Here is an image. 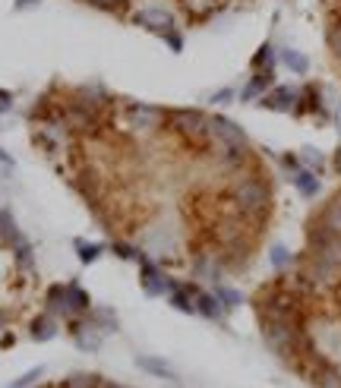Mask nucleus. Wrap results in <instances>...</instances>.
I'll list each match as a JSON object with an SVG mask.
<instances>
[{
	"label": "nucleus",
	"instance_id": "f257e3e1",
	"mask_svg": "<svg viewBox=\"0 0 341 388\" xmlns=\"http://www.w3.org/2000/svg\"><path fill=\"white\" fill-rule=\"evenodd\" d=\"M231 202H234L237 215L246 221H263L272 211V187L263 174H243L231 187Z\"/></svg>",
	"mask_w": 341,
	"mask_h": 388
},
{
	"label": "nucleus",
	"instance_id": "f03ea898",
	"mask_svg": "<svg viewBox=\"0 0 341 388\" xmlns=\"http://www.w3.org/2000/svg\"><path fill=\"white\" fill-rule=\"evenodd\" d=\"M259 325H263V338L266 344L275 350L278 357L291 360V357L300 350L303 332H300V319H278V316H259Z\"/></svg>",
	"mask_w": 341,
	"mask_h": 388
},
{
	"label": "nucleus",
	"instance_id": "7ed1b4c3",
	"mask_svg": "<svg viewBox=\"0 0 341 388\" xmlns=\"http://www.w3.org/2000/svg\"><path fill=\"white\" fill-rule=\"evenodd\" d=\"M212 117L206 111H196V108H177V111H168V127L174 133H180L184 139H190V142H206V139H212Z\"/></svg>",
	"mask_w": 341,
	"mask_h": 388
},
{
	"label": "nucleus",
	"instance_id": "20e7f679",
	"mask_svg": "<svg viewBox=\"0 0 341 388\" xmlns=\"http://www.w3.org/2000/svg\"><path fill=\"white\" fill-rule=\"evenodd\" d=\"M209 123H212V139L221 145V149L250 152V136H246V130L237 120H231V117H224V114H215Z\"/></svg>",
	"mask_w": 341,
	"mask_h": 388
},
{
	"label": "nucleus",
	"instance_id": "39448f33",
	"mask_svg": "<svg viewBox=\"0 0 341 388\" xmlns=\"http://www.w3.org/2000/svg\"><path fill=\"white\" fill-rule=\"evenodd\" d=\"M127 120L140 133H152V130L168 127V111L158 105H146V101H133V105H127Z\"/></svg>",
	"mask_w": 341,
	"mask_h": 388
},
{
	"label": "nucleus",
	"instance_id": "423d86ee",
	"mask_svg": "<svg viewBox=\"0 0 341 388\" xmlns=\"http://www.w3.org/2000/svg\"><path fill=\"white\" fill-rule=\"evenodd\" d=\"M140 278H142V290H146V297H168L171 290L177 288V281L164 275L149 256H142L140 259Z\"/></svg>",
	"mask_w": 341,
	"mask_h": 388
},
{
	"label": "nucleus",
	"instance_id": "0eeeda50",
	"mask_svg": "<svg viewBox=\"0 0 341 388\" xmlns=\"http://www.w3.org/2000/svg\"><path fill=\"white\" fill-rule=\"evenodd\" d=\"M133 23L162 38V35H168L171 28H177V16H174L168 6H146V10H140L133 16Z\"/></svg>",
	"mask_w": 341,
	"mask_h": 388
},
{
	"label": "nucleus",
	"instance_id": "6e6552de",
	"mask_svg": "<svg viewBox=\"0 0 341 388\" xmlns=\"http://www.w3.org/2000/svg\"><path fill=\"white\" fill-rule=\"evenodd\" d=\"M297 98H300V89H294V85H272V89L259 98V108L278 111V114H294Z\"/></svg>",
	"mask_w": 341,
	"mask_h": 388
},
{
	"label": "nucleus",
	"instance_id": "1a4fd4ad",
	"mask_svg": "<svg viewBox=\"0 0 341 388\" xmlns=\"http://www.w3.org/2000/svg\"><path fill=\"white\" fill-rule=\"evenodd\" d=\"M73 341L79 350H89V354H95V350L101 347V338H105V332L92 322L89 316H73Z\"/></svg>",
	"mask_w": 341,
	"mask_h": 388
},
{
	"label": "nucleus",
	"instance_id": "9d476101",
	"mask_svg": "<svg viewBox=\"0 0 341 388\" xmlns=\"http://www.w3.org/2000/svg\"><path fill=\"white\" fill-rule=\"evenodd\" d=\"M272 85H275V70H253V76L246 79V85L237 92V98H241L243 105H250V101L263 98Z\"/></svg>",
	"mask_w": 341,
	"mask_h": 388
},
{
	"label": "nucleus",
	"instance_id": "9b49d317",
	"mask_svg": "<svg viewBox=\"0 0 341 388\" xmlns=\"http://www.w3.org/2000/svg\"><path fill=\"white\" fill-rule=\"evenodd\" d=\"M224 306H221V300L215 297V290L209 294V290H196V316H202V319H209V322H221L224 319Z\"/></svg>",
	"mask_w": 341,
	"mask_h": 388
},
{
	"label": "nucleus",
	"instance_id": "f8f14e48",
	"mask_svg": "<svg viewBox=\"0 0 341 388\" xmlns=\"http://www.w3.org/2000/svg\"><path fill=\"white\" fill-rule=\"evenodd\" d=\"M294 114H319L325 117V108H322V89L316 83L303 85L300 89V98H297V111Z\"/></svg>",
	"mask_w": 341,
	"mask_h": 388
},
{
	"label": "nucleus",
	"instance_id": "ddd939ff",
	"mask_svg": "<svg viewBox=\"0 0 341 388\" xmlns=\"http://www.w3.org/2000/svg\"><path fill=\"white\" fill-rule=\"evenodd\" d=\"M291 183H294V189L303 196V199H316L319 189H322V180H319V174L310 171V167H300V171H294V174H291Z\"/></svg>",
	"mask_w": 341,
	"mask_h": 388
},
{
	"label": "nucleus",
	"instance_id": "4468645a",
	"mask_svg": "<svg viewBox=\"0 0 341 388\" xmlns=\"http://www.w3.org/2000/svg\"><path fill=\"white\" fill-rule=\"evenodd\" d=\"M45 306L51 316H73L70 313V294H67V284H51L48 294H45Z\"/></svg>",
	"mask_w": 341,
	"mask_h": 388
},
{
	"label": "nucleus",
	"instance_id": "2eb2a0df",
	"mask_svg": "<svg viewBox=\"0 0 341 388\" xmlns=\"http://www.w3.org/2000/svg\"><path fill=\"white\" fill-rule=\"evenodd\" d=\"M316 221L322 224L325 231H332V234H338L341 237V193H335L329 202H325L322 211L316 215Z\"/></svg>",
	"mask_w": 341,
	"mask_h": 388
},
{
	"label": "nucleus",
	"instance_id": "dca6fc26",
	"mask_svg": "<svg viewBox=\"0 0 341 388\" xmlns=\"http://www.w3.org/2000/svg\"><path fill=\"white\" fill-rule=\"evenodd\" d=\"M278 61H281V67L291 70L294 76H307L310 73V57L303 54V51H297V48H281Z\"/></svg>",
	"mask_w": 341,
	"mask_h": 388
},
{
	"label": "nucleus",
	"instance_id": "f3484780",
	"mask_svg": "<svg viewBox=\"0 0 341 388\" xmlns=\"http://www.w3.org/2000/svg\"><path fill=\"white\" fill-rule=\"evenodd\" d=\"M67 294H70V313H73V316H89V310H92V297L85 294L83 284H79L76 278L67 284Z\"/></svg>",
	"mask_w": 341,
	"mask_h": 388
},
{
	"label": "nucleus",
	"instance_id": "a211bd4d",
	"mask_svg": "<svg viewBox=\"0 0 341 388\" xmlns=\"http://www.w3.org/2000/svg\"><path fill=\"white\" fill-rule=\"evenodd\" d=\"M28 332H32L35 341H51V338L57 335V316H51V313H41V316L32 319Z\"/></svg>",
	"mask_w": 341,
	"mask_h": 388
},
{
	"label": "nucleus",
	"instance_id": "6ab92c4d",
	"mask_svg": "<svg viewBox=\"0 0 341 388\" xmlns=\"http://www.w3.org/2000/svg\"><path fill=\"white\" fill-rule=\"evenodd\" d=\"M0 240H4L6 246L23 240V231H19V224H16V218H13L10 209H0Z\"/></svg>",
	"mask_w": 341,
	"mask_h": 388
},
{
	"label": "nucleus",
	"instance_id": "aec40b11",
	"mask_svg": "<svg viewBox=\"0 0 341 388\" xmlns=\"http://www.w3.org/2000/svg\"><path fill=\"white\" fill-rule=\"evenodd\" d=\"M73 250H76V256H79V262H83V266H92V262H98L101 256H105L107 246L105 243H89V240L76 237L73 240Z\"/></svg>",
	"mask_w": 341,
	"mask_h": 388
},
{
	"label": "nucleus",
	"instance_id": "412c9836",
	"mask_svg": "<svg viewBox=\"0 0 341 388\" xmlns=\"http://www.w3.org/2000/svg\"><path fill=\"white\" fill-rule=\"evenodd\" d=\"M275 61H278V51H275L272 41H263L256 48V54L250 57V67L253 70H275Z\"/></svg>",
	"mask_w": 341,
	"mask_h": 388
},
{
	"label": "nucleus",
	"instance_id": "4be33fe9",
	"mask_svg": "<svg viewBox=\"0 0 341 388\" xmlns=\"http://www.w3.org/2000/svg\"><path fill=\"white\" fill-rule=\"evenodd\" d=\"M136 366L152 372V376H158V379H171V382H174V369L162 360V357H146V354H142V357H136Z\"/></svg>",
	"mask_w": 341,
	"mask_h": 388
},
{
	"label": "nucleus",
	"instance_id": "5701e85b",
	"mask_svg": "<svg viewBox=\"0 0 341 388\" xmlns=\"http://www.w3.org/2000/svg\"><path fill=\"white\" fill-rule=\"evenodd\" d=\"M313 382L319 388H341V369H338V366H332V363H322L313 372Z\"/></svg>",
	"mask_w": 341,
	"mask_h": 388
},
{
	"label": "nucleus",
	"instance_id": "b1692460",
	"mask_svg": "<svg viewBox=\"0 0 341 388\" xmlns=\"http://www.w3.org/2000/svg\"><path fill=\"white\" fill-rule=\"evenodd\" d=\"M215 297H219L221 300V306H224V310H237V306H243V294H241V290H237V288H228V284H215Z\"/></svg>",
	"mask_w": 341,
	"mask_h": 388
},
{
	"label": "nucleus",
	"instance_id": "393cba45",
	"mask_svg": "<svg viewBox=\"0 0 341 388\" xmlns=\"http://www.w3.org/2000/svg\"><path fill=\"white\" fill-rule=\"evenodd\" d=\"M13 256H16V266L19 268H26V272H32L35 268V250H32V243L23 237L19 243H13Z\"/></svg>",
	"mask_w": 341,
	"mask_h": 388
},
{
	"label": "nucleus",
	"instance_id": "a878e982",
	"mask_svg": "<svg viewBox=\"0 0 341 388\" xmlns=\"http://www.w3.org/2000/svg\"><path fill=\"white\" fill-rule=\"evenodd\" d=\"M268 262H272L275 272H285V268L294 262V256H291V250H288L285 243H272V250H268Z\"/></svg>",
	"mask_w": 341,
	"mask_h": 388
},
{
	"label": "nucleus",
	"instance_id": "bb28decb",
	"mask_svg": "<svg viewBox=\"0 0 341 388\" xmlns=\"http://www.w3.org/2000/svg\"><path fill=\"white\" fill-rule=\"evenodd\" d=\"M297 158H300V164H303V167H310V171H316V174L325 167V155L316 149V145H303L300 155H297Z\"/></svg>",
	"mask_w": 341,
	"mask_h": 388
},
{
	"label": "nucleus",
	"instance_id": "cd10ccee",
	"mask_svg": "<svg viewBox=\"0 0 341 388\" xmlns=\"http://www.w3.org/2000/svg\"><path fill=\"white\" fill-rule=\"evenodd\" d=\"M111 253L117 256V259H123V262H140L142 256H146V253L136 250L133 243H127V240H114V243H111Z\"/></svg>",
	"mask_w": 341,
	"mask_h": 388
},
{
	"label": "nucleus",
	"instance_id": "c85d7f7f",
	"mask_svg": "<svg viewBox=\"0 0 341 388\" xmlns=\"http://www.w3.org/2000/svg\"><path fill=\"white\" fill-rule=\"evenodd\" d=\"M325 41H329V51H332V57L341 63V16L338 19H332L329 23V32H325Z\"/></svg>",
	"mask_w": 341,
	"mask_h": 388
},
{
	"label": "nucleus",
	"instance_id": "c756f323",
	"mask_svg": "<svg viewBox=\"0 0 341 388\" xmlns=\"http://www.w3.org/2000/svg\"><path fill=\"white\" fill-rule=\"evenodd\" d=\"M95 385H98V376H92V372H76V376L63 379V388H95Z\"/></svg>",
	"mask_w": 341,
	"mask_h": 388
},
{
	"label": "nucleus",
	"instance_id": "7c9ffc66",
	"mask_svg": "<svg viewBox=\"0 0 341 388\" xmlns=\"http://www.w3.org/2000/svg\"><path fill=\"white\" fill-rule=\"evenodd\" d=\"M162 41L171 48V54H184V35H180V28H171L168 35H162Z\"/></svg>",
	"mask_w": 341,
	"mask_h": 388
},
{
	"label": "nucleus",
	"instance_id": "2f4dec72",
	"mask_svg": "<svg viewBox=\"0 0 341 388\" xmlns=\"http://www.w3.org/2000/svg\"><path fill=\"white\" fill-rule=\"evenodd\" d=\"M41 372H45V369H41V366H35V369L23 372V376H19V379H13V382L6 385V388H28V385L35 382V379H41Z\"/></svg>",
	"mask_w": 341,
	"mask_h": 388
},
{
	"label": "nucleus",
	"instance_id": "473e14b6",
	"mask_svg": "<svg viewBox=\"0 0 341 388\" xmlns=\"http://www.w3.org/2000/svg\"><path fill=\"white\" fill-rule=\"evenodd\" d=\"M83 4L95 6V10H105V13H117L127 6V0H83Z\"/></svg>",
	"mask_w": 341,
	"mask_h": 388
},
{
	"label": "nucleus",
	"instance_id": "72a5a7b5",
	"mask_svg": "<svg viewBox=\"0 0 341 388\" xmlns=\"http://www.w3.org/2000/svg\"><path fill=\"white\" fill-rule=\"evenodd\" d=\"M237 98V92L231 89V85H224V89L212 92V98H209V105H231V101Z\"/></svg>",
	"mask_w": 341,
	"mask_h": 388
},
{
	"label": "nucleus",
	"instance_id": "f704fd0d",
	"mask_svg": "<svg viewBox=\"0 0 341 388\" xmlns=\"http://www.w3.org/2000/svg\"><path fill=\"white\" fill-rule=\"evenodd\" d=\"M278 161H281V167H285V171H291V174H294V171H300V167H303V164H300V158H297L294 152H285V155H281Z\"/></svg>",
	"mask_w": 341,
	"mask_h": 388
},
{
	"label": "nucleus",
	"instance_id": "c9c22d12",
	"mask_svg": "<svg viewBox=\"0 0 341 388\" xmlns=\"http://www.w3.org/2000/svg\"><path fill=\"white\" fill-rule=\"evenodd\" d=\"M13 111V92L0 89V114H10Z\"/></svg>",
	"mask_w": 341,
	"mask_h": 388
},
{
	"label": "nucleus",
	"instance_id": "e433bc0d",
	"mask_svg": "<svg viewBox=\"0 0 341 388\" xmlns=\"http://www.w3.org/2000/svg\"><path fill=\"white\" fill-rule=\"evenodd\" d=\"M332 123H335V130H338V136H341V101L332 108Z\"/></svg>",
	"mask_w": 341,
	"mask_h": 388
},
{
	"label": "nucleus",
	"instance_id": "4c0bfd02",
	"mask_svg": "<svg viewBox=\"0 0 341 388\" xmlns=\"http://www.w3.org/2000/svg\"><path fill=\"white\" fill-rule=\"evenodd\" d=\"M38 0H16V10H35Z\"/></svg>",
	"mask_w": 341,
	"mask_h": 388
},
{
	"label": "nucleus",
	"instance_id": "58836bf2",
	"mask_svg": "<svg viewBox=\"0 0 341 388\" xmlns=\"http://www.w3.org/2000/svg\"><path fill=\"white\" fill-rule=\"evenodd\" d=\"M332 167H335V174L341 177V145L335 149V155H332Z\"/></svg>",
	"mask_w": 341,
	"mask_h": 388
},
{
	"label": "nucleus",
	"instance_id": "ea45409f",
	"mask_svg": "<svg viewBox=\"0 0 341 388\" xmlns=\"http://www.w3.org/2000/svg\"><path fill=\"white\" fill-rule=\"evenodd\" d=\"M0 164H4V167H6V171H10V167H13V158H10V155H6V152H4V149H0Z\"/></svg>",
	"mask_w": 341,
	"mask_h": 388
},
{
	"label": "nucleus",
	"instance_id": "a19ab883",
	"mask_svg": "<svg viewBox=\"0 0 341 388\" xmlns=\"http://www.w3.org/2000/svg\"><path fill=\"white\" fill-rule=\"evenodd\" d=\"M95 388H123V385L111 382V379H98V385H95Z\"/></svg>",
	"mask_w": 341,
	"mask_h": 388
},
{
	"label": "nucleus",
	"instance_id": "79ce46f5",
	"mask_svg": "<svg viewBox=\"0 0 341 388\" xmlns=\"http://www.w3.org/2000/svg\"><path fill=\"white\" fill-rule=\"evenodd\" d=\"M0 328H4V316H0Z\"/></svg>",
	"mask_w": 341,
	"mask_h": 388
}]
</instances>
